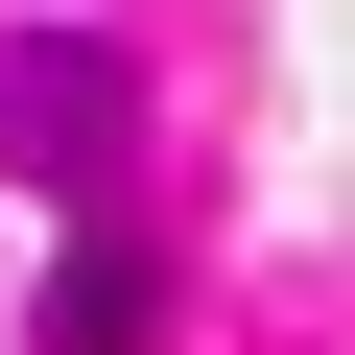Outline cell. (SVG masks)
<instances>
[{"mask_svg":"<svg viewBox=\"0 0 355 355\" xmlns=\"http://www.w3.org/2000/svg\"><path fill=\"white\" fill-rule=\"evenodd\" d=\"M119 142H142L119 24H0V166L24 190H119Z\"/></svg>","mask_w":355,"mask_h":355,"instance_id":"obj_1","label":"cell"},{"mask_svg":"<svg viewBox=\"0 0 355 355\" xmlns=\"http://www.w3.org/2000/svg\"><path fill=\"white\" fill-rule=\"evenodd\" d=\"M48 355H142V261H119V237H71V284H48Z\"/></svg>","mask_w":355,"mask_h":355,"instance_id":"obj_2","label":"cell"}]
</instances>
